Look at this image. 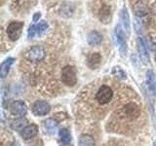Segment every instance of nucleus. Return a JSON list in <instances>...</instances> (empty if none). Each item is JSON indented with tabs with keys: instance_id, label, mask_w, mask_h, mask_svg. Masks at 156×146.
Masks as SVG:
<instances>
[{
	"instance_id": "nucleus-1",
	"label": "nucleus",
	"mask_w": 156,
	"mask_h": 146,
	"mask_svg": "<svg viewBox=\"0 0 156 146\" xmlns=\"http://www.w3.org/2000/svg\"><path fill=\"white\" fill-rule=\"evenodd\" d=\"M138 96L130 89L117 92L111 85L91 83L77 96L74 111L77 118L83 120L102 119L107 112L111 111V117L119 107Z\"/></svg>"
},
{
	"instance_id": "nucleus-2",
	"label": "nucleus",
	"mask_w": 156,
	"mask_h": 146,
	"mask_svg": "<svg viewBox=\"0 0 156 146\" xmlns=\"http://www.w3.org/2000/svg\"><path fill=\"white\" fill-rule=\"evenodd\" d=\"M126 34L124 29L122 28L121 24L118 23L115 26L114 28V32H113V41L115 46L118 49V51L120 53L121 57H126L127 53H128V45H127L126 42Z\"/></svg>"
},
{
	"instance_id": "nucleus-3",
	"label": "nucleus",
	"mask_w": 156,
	"mask_h": 146,
	"mask_svg": "<svg viewBox=\"0 0 156 146\" xmlns=\"http://www.w3.org/2000/svg\"><path fill=\"white\" fill-rule=\"evenodd\" d=\"M136 33H138V38H136V44H138V51H139V55L141 61L145 64H147L149 62V54H148V49L147 45H146V41L143 36V33H141L140 29L136 26Z\"/></svg>"
},
{
	"instance_id": "nucleus-4",
	"label": "nucleus",
	"mask_w": 156,
	"mask_h": 146,
	"mask_svg": "<svg viewBox=\"0 0 156 146\" xmlns=\"http://www.w3.org/2000/svg\"><path fill=\"white\" fill-rule=\"evenodd\" d=\"M46 57L45 49L41 46H33L24 53V58L31 62H39Z\"/></svg>"
},
{
	"instance_id": "nucleus-5",
	"label": "nucleus",
	"mask_w": 156,
	"mask_h": 146,
	"mask_svg": "<svg viewBox=\"0 0 156 146\" xmlns=\"http://www.w3.org/2000/svg\"><path fill=\"white\" fill-rule=\"evenodd\" d=\"M61 79L62 82L66 86L73 87L77 83V77H76V72L75 69L72 66H65L62 69V74H61Z\"/></svg>"
},
{
	"instance_id": "nucleus-6",
	"label": "nucleus",
	"mask_w": 156,
	"mask_h": 146,
	"mask_svg": "<svg viewBox=\"0 0 156 146\" xmlns=\"http://www.w3.org/2000/svg\"><path fill=\"white\" fill-rule=\"evenodd\" d=\"M23 24L24 23L23 22H12L9 23V26H7V35L10 40L17 41L21 37Z\"/></svg>"
},
{
	"instance_id": "nucleus-7",
	"label": "nucleus",
	"mask_w": 156,
	"mask_h": 146,
	"mask_svg": "<svg viewBox=\"0 0 156 146\" xmlns=\"http://www.w3.org/2000/svg\"><path fill=\"white\" fill-rule=\"evenodd\" d=\"M48 23L46 21H41L39 23L31 24L28 27L27 30V37L28 39H31L35 36H41L47 31L48 29Z\"/></svg>"
},
{
	"instance_id": "nucleus-8",
	"label": "nucleus",
	"mask_w": 156,
	"mask_h": 146,
	"mask_svg": "<svg viewBox=\"0 0 156 146\" xmlns=\"http://www.w3.org/2000/svg\"><path fill=\"white\" fill-rule=\"evenodd\" d=\"M27 107L23 101L16 100L12 102L11 105H10V112H11V114L15 117H18V118H23L27 114Z\"/></svg>"
},
{
	"instance_id": "nucleus-9",
	"label": "nucleus",
	"mask_w": 156,
	"mask_h": 146,
	"mask_svg": "<svg viewBox=\"0 0 156 146\" xmlns=\"http://www.w3.org/2000/svg\"><path fill=\"white\" fill-rule=\"evenodd\" d=\"M50 104L44 100H36L32 105V113L35 116H44L50 112Z\"/></svg>"
},
{
	"instance_id": "nucleus-10",
	"label": "nucleus",
	"mask_w": 156,
	"mask_h": 146,
	"mask_svg": "<svg viewBox=\"0 0 156 146\" xmlns=\"http://www.w3.org/2000/svg\"><path fill=\"white\" fill-rule=\"evenodd\" d=\"M119 21L122 28L124 29L125 33L127 35H129L130 33V29H131V23H130V16L128 13V9L125 6L120 10L119 13Z\"/></svg>"
},
{
	"instance_id": "nucleus-11",
	"label": "nucleus",
	"mask_w": 156,
	"mask_h": 146,
	"mask_svg": "<svg viewBox=\"0 0 156 146\" xmlns=\"http://www.w3.org/2000/svg\"><path fill=\"white\" fill-rule=\"evenodd\" d=\"M38 133V128L36 125L31 124L28 125L21 131V135L23 139H30L34 137Z\"/></svg>"
},
{
	"instance_id": "nucleus-12",
	"label": "nucleus",
	"mask_w": 156,
	"mask_h": 146,
	"mask_svg": "<svg viewBox=\"0 0 156 146\" xmlns=\"http://www.w3.org/2000/svg\"><path fill=\"white\" fill-rule=\"evenodd\" d=\"M43 129L49 134H55L58 130V123L55 119L49 118L43 122Z\"/></svg>"
},
{
	"instance_id": "nucleus-13",
	"label": "nucleus",
	"mask_w": 156,
	"mask_h": 146,
	"mask_svg": "<svg viewBox=\"0 0 156 146\" xmlns=\"http://www.w3.org/2000/svg\"><path fill=\"white\" fill-rule=\"evenodd\" d=\"M101 41H102V35L100 32H98L96 30L91 31L87 36V42L91 46L99 45V44L101 43Z\"/></svg>"
},
{
	"instance_id": "nucleus-14",
	"label": "nucleus",
	"mask_w": 156,
	"mask_h": 146,
	"mask_svg": "<svg viewBox=\"0 0 156 146\" xmlns=\"http://www.w3.org/2000/svg\"><path fill=\"white\" fill-rule=\"evenodd\" d=\"M14 61H15V58L8 57L7 60H5L1 63V66H0V76H1V78H5L8 75L9 70H10V68H11V65L13 64Z\"/></svg>"
},
{
	"instance_id": "nucleus-15",
	"label": "nucleus",
	"mask_w": 156,
	"mask_h": 146,
	"mask_svg": "<svg viewBox=\"0 0 156 146\" xmlns=\"http://www.w3.org/2000/svg\"><path fill=\"white\" fill-rule=\"evenodd\" d=\"M101 61V57L99 53H92L91 55L88 57L87 62H88V65L90 67L96 68L97 66L100 65Z\"/></svg>"
},
{
	"instance_id": "nucleus-16",
	"label": "nucleus",
	"mask_w": 156,
	"mask_h": 146,
	"mask_svg": "<svg viewBox=\"0 0 156 146\" xmlns=\"http://www.w3.org/2000/svg\"><path fill=\"white\" fill-rule=\"evenodd\" d=\"M78 144L79 146H95V139L92 135L84 134L80 135Z\"/></svg>"
},
{
	"instance_id": "nucleus-17",
	"label": "nucleus",
	"mask_w": 156,
	"mask_h": 146,
	"mask_svg": "<svg viewBox=\"0 0 156 146\" xmlns=\"http://www.w3.org/2000/svg\"><path fill=\"white\" fill-rule=\"evenodd\" d=\"M27 125V120L24 118H18L17 120L13 121L11 123V128L14 130H19L22 131Z\"/></svg>"
},
{
	"instance_id": "nucleus-18",
	"label": "nucleus",
	"mask_w": 156,
	"mask_h": 146,
	"mask_svg": "<svg viewBox=\"0 0 156 146\" xmlns=\"http://www.w3.org/2000/svg\"><path fill=\"white\" fill-rule=\"evenodd\" d=\"M60 14H61V16L65 17V18L71 17L73 14L72 5H70L69 3H65L63 5H62V7L60 9Z\"/></svg>"
},
{
	"instance_id": "nucleus-19",
	"label": "nucleus",
	"mask_w": 156,
	"mask_h": 146,
	"mask_svg": "<svg viewBox=\"0 0 156 146\" xmlns=\"http://www.w3.org/2000/svg\"><path fill=\"white\" fill-rule=\"evenodd\" d=\"M58 135H60V138L63 144H68L70 142L71 136H70L69 131H68L66 129H62L60 131H58Z\"/></svg>"
},
{
	"instance_id": "nucleus-20",
	"label": "nucleus",
	"mask_w": 156,
	"mask_h": 146,
	"mask_svg": "<svg viewBox=\"0 0 156 146\" xmlns=\"http://www.w3.org/2000/svg\"><path fill=\"white\" fill-rule=\"evenodd\" d=\"M111 73H112V75L115 76L116 78H118V79H120V80H124L127 78L125 71L122 69L120 66H114Z\"/></svg>"
},
{
	"instance_id": "nucleus-21",
	"label": "nucleus",
	"mask_w": 156,
	"mask_h": 146,
	"mask_svg": "<svg viewBox=\"0 0 156 146\" xmlns=\"http://www.w3.org/2000/svg\"><path fill=\"white\" fill-rule=\"evenodd\" d=\"M146 83H147V86H148V89L149 91H151L153 89V87L155 85V75L153 71L151 70H148L147 72H146Z\"/></svg>"
},
{
	"instance_id": "nucleus-22",
	"label": "nucleus",
	"mask_w": 156,
	"mask_h": 146,
	"mask_svg": "<svg viewBox=\"0 0 156 146\" xmlns=\"http://www.w3.org/2000/svg\"><path fill=\"white\" fill-rule=\"evenodd\" d=\"M110 18V9L108 7H105L101 10V16L100 19L102 21H107Z\"/></svg>"
},
{
	"instance_id": "nucleus-23",
	"label": "nucleus",
	"mask_w": 156,
	"mask_h": 146,
	"mask_svg": "<svg viewBox=\"0 0 156 146\" xmlns=\"http://www.w3.org/2000/svg\"><path fill=\"white\" fill-rule=\"evenodd\" d=\"M40 18H41V13H40V12L35 13V14H34V16H33V22H34V23L38 22V21H39V19H40Z\"/></svg>"
},
{
	"instance_id": "nucleus-24",
	"label": "nucleus",
	"mask_w": 156,
	"mask_h": 146,
	"mask_svg": "<svg viewBox=\"0 0 156 146\" xmlns=\"http://www.w3.org/2000/svg\"><path fill=\"white\" fill-rule=\"evenodd\" d=\"M151 92H152L153 94H154V95L156 96V83H155V85H154V87H153V89L151 90Z\"/></svg>"
},
{
	"instance_id": "nucleus-25",
	"label": "nucleus",
	"mask_w": 156,
	"mask_h": 146,
	"mask_svg": "<svg viewBox=\"0 0 156 146\" xmlns=\"http://www.w3.org/2000/svg\"><path fill=\"white\" fill-rule=\"evenodd\" d=\"M12 146H19V144H18V143H14Z\"/></svg>"
},
{
	"instance_id": "nucleus-26",
	"label": "nucleus",
	"mask_w": 156,
	"mask_h": 146,
	"mask_svg": "<svg viewBox=\"0 0 156 146\" xmlns=\"http://www.w3.org/2000/svg\"><path fill=\"white\" fill-rule=\"evenodd\" d=\"M154 146H156V142H155V143H154Z\"/></svg>"
},
{
	"instance_id": "nucleus-27",
	"label": "nucleus",
	"mask_w": 156,
	"mask_h": 146,
	"mask_svg": "<svg viewBox=\"0 0 156 146\" xmlns=\"http://www.w3.org/2000/svg\"><path fill=\"white\" fill-rule=\"evenodd\" d=\"M155 61H156V56H155Z\"/></svg>"
}]
</instances>
